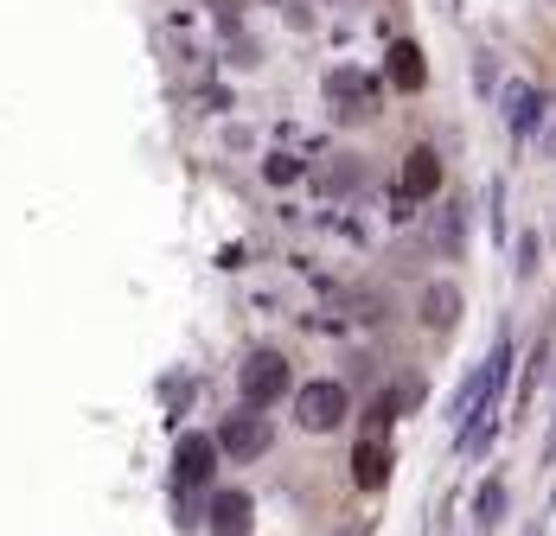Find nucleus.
Wrapping results in <instances>:
<instances>
[{"label": "nucleus", "mask_w": 556, "mask_h": 536, "mask_svg": "<svg viewBox=\"0 0 556 536\" xmlns=\"http://www.w3.org/2000/svg\"><path fill=\"white\" fill-rule=\"evenodd\" d=\"M454 7H460V0H442V13H454Z\"/></svg>", "instance_id": "18"}, {"label": "nucleus", "mask_w": 556, "mask_h": 536, "mask_svg": "<svg viewBox=\"0 0 556 536\" xmlns=\"http://www.w3.org/2000/svg\"><path fill=\"white\" fill-rule=\"evenodd\" d=\"M333 536H371V524H345V531H333Z\"/></svg>", "instance_id": "17"}, {"label": "nucleus", "mask_w": 556, "mask_h": 536, "mask_svg": "<svg viewBox=\"0 0 556 536\" xmlns=\"http://www.w3.org/2000/svg\"><path fill=\"white\" fill-rule=\"evenodd\" d=\"M500 518H505V480H486L480 498H473V536L500 531Z\"/></svg>", "instance_id": "12"}, {"label": "nucleus", "mask_w": 556, "mask_h": 536, "mask_svg": "<svg viewBox=\"0 0 556 536\" xmlns=\"http://www.w3.org/2000/svg\"><path fill=\"white\" fill-rule=\"evenodd\" d=\"M327 97H333V109H339V115H371V103H378V84H371L365 71L339 64L333 77H327Z\"/></svg>", "instance_id": "8"}, {"label": "nucleus", "mask_w": 556, "mask_h": 536, "mask_svg": "<svg viewBox=\"0 0 556 536\" xmlns=\"http://www.w3.org/2000/svg\"><path fill=\"white\" fill-rule=\"evenodd\" d=\"M269 441H276V429H269V416L263 409H237V416H224L218 422V454H230V460H263L269 454Z\"/></svg>", "instance_id": "3"}, {"label": "nucleus", "mask_w": 556, "mask_h": 536, "mask_svg": "<svg viewBox=\"0 0 556 536\" xmlns=\"http://www.w3.org/2000/svg\"><path fill=\"white\" fill-rule=\"evenodd\" d=\"M442 192V154L435 148H409L403 154V199L416 205V199H435Z\"/></svg>", "instance_id": "10"}, {"label": "nucleus", "mask_w": 556, "mask_h": 536, "mask_svg": "<svg viewBox=\"0 0 556 536\" xmlns=\"http://www.w3.org/2000/svg\"><path fill=\"white\" fill-rule=\"evenodd\" d=\"M352 173H365V166H352V161L327 166V186H339V192H345V186H352Z\"/></svg>", "instance_id": "14"}, {"label": "nucleus", "mask_w": 556, "mask_h": 536, "mask_svg": "<svg viewBox=\"0 0 556 536\" xmlns=\"http://www.w3.org/2000/svg\"><path fill=\"white\" fill-rule=\"evenodd\" d=\"M212 7H237V0H212Z\"/></svg>", "instance_id": "19"}, {"label": "nucleus", "mask_w": 556, "mask_h": 536, "mask_svg": "<svg viewBox=\"0 0 556 536\" xmlns=\"http://www.w3.org/2000/svg\"><path fill=\"white\" fill-rule=\"evenodd\" d=\"M263 179H269V186H294V179H301V166L288 161V154H269V166H263Z\"/></svg>", "instance_id": "13"}, {"label": "nucleus", "mask_w": 556, "mask_h": 536, "mask_svg": "<svg viewBox=\"0 0 556 536\" xmlns=\"http://www.w3.org/2000/svg\"><path fill=\"white\" fill-rule=\"evenodd\" d=\"M205 531L212 536H250L256 531V505H250V492H212Z\"/></svg>", "instance_id": "7"}, {"label": "nucleus", "mask_w": 556, "mask_h": 536, "mask_svg": "<svg viewBox=\"0 0 556 536\" xmlns=\"http://www.w3.org/2000/svg\"><path fill=\"white\" fill-rule=\"evenodd\" d=\"M518 268H525V275L538 268V237H525V243H518Z\"/></svg>", "instance_id": "16"}, {"label": "nucleus", "mask_w": 556, "mask_h": 536, "mask_svg": "<svg viewBox=\"0 0 556 536\" xmlns=\"http://www.w3.org/2000/svg\"><path fill=\"white\" fill-rule=\"evenodd\" d=\"M500 109H505V128H511V135H538V128L551 122V97H544L538 84H505Z\"/></svg>", "instance_id": "6"}, {"label": "nucleus", "mask_w": 556, "mask_h": 536, "mask_svg": "<svg viewBox=\"0 0 556 536\" xmlns=\"http://www.w3.org/2000/svg\"><path fill=\"white\" fill-rule=\"evenodd\" d=\"M460 314H467V294H460V281L435 275V281L422 288V301H416V320L429 326V332H454V326H460Z\"/></svg>", "instance_id": "5"}, {"label": "nucleus", "mask_w": 556, "mask_h": 536, "mask_svg": "<svg viewBox=\"0 0 556 536\" xmlns=\"http://www.w3.org/2000/svg\"><path fill=\"white\" fill-rule=\"evenodd\" d=\"M473 84H480V90H493V84H500V77H493V58H486V52L473 58Z\"/></svg>", "instance_id": "15"}, {"label": "nucleus", "mask_w": 556, "mask_h": 536, "mask_svg": "<svg viewBox=\"0 0 556 536\" xmlns=\"http://www.w3.org/2000/svg\"><path fill=\"white\" fill-rule=\"evenodd\" d=\"M288 358H281L276 345H256L250 358H243V371H237V390H243V403L250 409H269V403H281L288 396Z\"/></svg>", "instance_id": "1"}, {"label": "nucleus", "mask_w": 556, "mask_h": 536, "mask_svg": "<svg viewBox=\"0 0 556 536\" xmlns=\"http://www.w3.org/2000/svg\"><path fill=\"white\" fill-rule=\"evenodd\" d=\"M212 480H218V441L186 434V441L173 447V485H179V492H205Z\"/></svg>", "instance_id": "4"}, {"label": "nucleus", "mask_w": 556, "mask_h": 536, "mask_svg": "<svg viewBox=\"0 0 556 536\" xmlns=\"http://www.w3.org/2000/svg\"><path fill=\"white\" fill-rule=\"evenodd\" d=\"M384 77L396 84V90H422L429 84V58H422V46L416 39H396L384 58Z\"/></svg>", "instance_id": "11"}, {"label": "nucleus", "mask_w": 556, "mask_h": 536, "mask_svg": "<svg viewBox=\"0 0 556 536\" xmlns=\"http://www.w3.org/2000/svg\"><path fill=\"white\" fill-rule=\"evenodd\" d=\"M345 409H352V396H345V383H333V377L294 390V422L307 434H333L339 422H345Z\"/></svg>", "instance_id": "2"}, {"label": "nucleus", "mask_w": 556, "mask_h": 536, "mask_svg": "<svg viewBox=\"0 0 556 536\" xmlns=\"http://www.w3.org/2000/svg\"><path fill=\"white\" fill-rule=\"evenodd\" d=\"M352 485H358V492H384V485H390V447H384V434H365V441L352 447Z\"/></svg>", "instance_id": "9"}]
</instances>
